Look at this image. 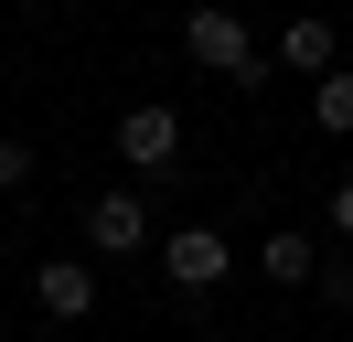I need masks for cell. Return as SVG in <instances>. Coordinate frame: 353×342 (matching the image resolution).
<instances>
[{
	"label": "cell",
	"mask_w": 353,
	"mask_h": 342,
	"mask_svg": "<svg viewBox=\"0 0 353 342\" xmlns=\"http://www.w3.org/2000/svg\"><path fill=\"white\" fill-rule=\"evenodd\" d=\"M310 118H321L332 139H353V64H332V75L310 86Z\"/></svg>",
	"instance_id": "cell-8"
},
{
	"label": "cell",
	"mask_w": 353,
	"mask_h": 342,
	"mask_svg": "<svg viewBox=\"0 0 353 342\" xmlns=\"http://www.w3.org/2000/svg\"><path fill=\"white\" fill-rule=\"evenodd\" d=\"M118 161H129L139 182H161V171L182 161V118L172 107H129V118H118Z\"/></svg>",
	"instance_id": "cell-3"
},
{
	"label": "cell",
	"mask_w": 353,
	"mask_h": 342,
	"mask_svg": "<svg viewBox=\"0 0 353 342\" xmlns=\"http://www.w3.org/2000/svg\"><path fill=\"white\" fill-rule=\"evenodd\" d=\"M279 342H289V332H279Z\"/></svg>",
	"instance_id": "cell-12"
},
{
	"label": "cell",
	"mask_w": 353,
	"mask_h": 342,
	"mask_svg": "<svg viewBox=\"0 0 353 342\" xmlns=\"http://www.w3.org/2000/svg\"><path fill=\"white\" fill-rule=\"evenodd\" d=\"M22 182H32V150H22V139H0V192H22Z\"/></svg>",
	"instance_id": "cell-10"
},
{
	"label": "cell",
	"mask_w": 353,
	"mask_h": 342,
	"mask_svg": "<svg viewBox=\"0 0 353 342\" xmlns=\"http://www.w3.org/2000/svg\"><path fill=\"white\" fill-rule=\"evenodd\" d=\"M182 54H193L203 75H225V86H268V75H279L268 43L246 32V11H193V21H182Z\"/></svg>",
	"instance_id": "cell-1"
},
{
	"label": "cell",
	"mask_w": 353,
	"mask_h": 342,
	"mask_svg": "<svg viewBox=\"0 0 353 342\" xmlns=\"http://www.w3.org/2000/svg\"><path fill=\"white\" fill-rule=\"evenodd\" d=\"M225 268H236V246H225L214 225H182V235H161V278H172L182 299H203V289H225Z\"/></svg>",
	"instance_id": "cell-2"
},
{
	"label": "cell",
	"mask_w": 353,
	"mask_h": 342,
	"mask_svg": "<svg viewBox=\"0 0 353 342\" xmlns=\"http://www.w3.org/2000/svg\"><path fill=\"white\" fill-rule=\"evenodd\" d=\"M32 299H43L54 321H86L97 310V268L86 256H43V268H32Z\"/></svg>",
	"instance_id": "cell-6"
},
{
	"label": "cell",
	"mask_w": 353,
	"mask_h": 342,
	"mask_svg": "<svg viewBox=\"0 0 353 342\" xmlns=\"http://www.w3.org/2000/svg\"><path fill=\"white\" fill-rule=\"evenodd\" d=\"M332 54H343V32H332L321 11H300V21H279V43H268V64H279V75H310V86L332 75Z\"/></svg>",
	"instance_id": "cell-4"
},
{
	"label": "cell",
	"mask_w": 353,
	"mask_h": 342,
	"mask_svg": "<svg viewBox=\"0 0 353 342\" xmlns=\"http://www.w3.org/2000/svg\"><path fill=\"white\" fill-rule=\"evenodd\" d=\"M86 246L97 256H139L150 246V203H139V192H97L86 203Z\"/></svg>",
	"instance_id": "cell-5"
},
{
	"label": "cell",
	"mask_w": 353,
	"mask_h": 342,
	"mask_svg": "<svg viewBox=\"0 0 353 342\" xmlns=\"http://www.w3.org/2000/svg\"><path fill=\"white\" fill-rule=\"evenodd\" d=\"M332 235H343V246H353V171H343V182H332Z\"/></svg>",
	"instance_id": "cell-11"
},
{
	"label": "cell",
	"mask_w": 353,
	"mask_h": 342,
	"mask_svg": "<svg viewBox=\"0 0 353 342\" xmlns=\"http://www.w3.org/2000/svg\"><path fill=\"white\" fill-rule=\"evenodd\" d=\"M257 278H268V289H310V278H321V246H310L300 225H268V246H257Z\"/></svg>",
	"instance_id": "cell-7"
},
{
	"label": "cell",
	"mask_w": 353,
	"mask_h": 342,
	"mask_svg": "<svg viewBox=\"0 0 353 342\" xmlns=\"http://www.w3.org/2000/svg\"><path fill=\"white\" fill-rule=\"evenodd\" d=\"M310 289H321V310H353V256H321V278H310Z\"/></svg>",
	"instance_id": "cell-9"
}]
</instances>
